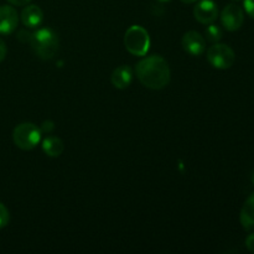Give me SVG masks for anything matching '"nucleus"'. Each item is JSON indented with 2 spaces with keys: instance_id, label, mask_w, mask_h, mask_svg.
Returning a JSON list of instances; mask_svg holds the SVG:
<instances>
[{
  "instance_id": "4468645a",
  "label": "nucleus",
  "mask_w": 254,
  "mask_h": 254,
  "mask_svg": "<svg viewBox=\"0 0 254 254\" xmlns=\"http://www.w3.org/2000/svg\"><path fill=\"white\" fill-rule=\"evenodd\" d=\"M205 36L208 41L216 44V42H220V40L222 39V30L218 25H215L212 22V24H208V26L206 27Z\"/></svg>"
},
{
  "instance_id": "ddd939ff",
  "label": "nucleus",
  "mask_w": 254,
  "mask_h": 254,
  "mask_svg": "<svg viewBox=\"0 0 254 254\" xmlns=\"http://www.w3.org/2000/svg\"><path fill=\"white\" fill-rule=\"evenodd\" d=\"M42 150L50 158H59L64 150V141L57 136H47L42 141Z\"/></svg>"
},
{
  "instance_id": "0eeeda50",
  "label": "nucleus",
  "mask_w": 254,
  "mask_h": 254,
  "mask_svg": "<svg viewBox=\"0 0 254 254\" xmlns=\"http://www.w3.org/2000/svg\"><path fill=\"white\" fill-rule=\"evenodd\" d=\"M193 16L200 24H212L218 17L217 4L212 0H201L193 7Z\"/></svg>"
},
{
  "instance_id": "393cba45",
  "label": "nucleus",
  "mask_w": 254,
  "mask_h": 254,
  "mask_svg": "<svg viewBox=\"0 0 254 254\" xmlns=\"http://www.w3.org/2000/svg\"><path fill=\"white\" fill-rule=\"evenodd\" d=\"M233 1H242V0H233Z\"/></svg>"
},
{
  "instance_id": "dca6fc26",
  "label": "nucleus",
  "mask_w": 254,
  "mask_h": 254,
  "mask_svg": "<svg viewBox=\"0 0 254 254\" xmlns=\"http://www.w3.org/2000/svg\"><path fill=\"white\" fill-rule=\"evenodd\" d=\"M55 129V124L54 122L51 121H45L44 123L41 124V127H40V130H41V133H45V134H50L52 130Z\"/></svg>"
},
{
  "instance_id": "39448f33",
  "label": "nucleus",
  "mask_w": 254,
  "mask_h": 254,
  "mask_svg": "<svg viewBox=\"0 0 254 254\" xmlns=\"http://www.w3.org/2000/svg\"><path fill=\"white\" fill-rule=\"evenodd\" d=\"M207 60L217 69H228L236 61L235 51L228 45L216 42L207 50Z\"/></svg>"
},
{
  "instance_id": "f8f14e48",
  "label": "nucleus",
  "mask_w": 254,
  "mask_h": 254,
  "mask_svg": "<svg viewBox=\"0 0 254 254\" xmlns=\"http://www.w3.org/2000/svg\"><path fill=\"white\" fill-rule=\"evenodd\" d=\"M241 225L246 231L254 230V193L247 198L240 215Z\"/></svg>"
},
{
  "instance_id": "f3484780",
  "label": "nucleus",
  "mask_w": 254,
  "mask_h": 254,
  "mask_svg": "<svg viewBox=\"0 0 254 254\" xmlns=\"http://www.w3.org/2000/svg\"><path fill=\"white\" fill-rule=\"evenodd\" d=\"M243 6L246 12L254 19V0H243Z\"/></svg>"
},
{
  "instance_id": "7ed1b4c3",
  "label": "nucleus",
  "mask_w": 254,
  "mask_h": 254,
  "mask_svg": "<svg viewBox=\"0 0 254 254\" xmlns=\"http://www.w3.org/2000/svg\"><path fill=\"white\" fill-rule=\"evenodd\" d=\"M124 46L134 56H145L150 47L149 32L139 25H133L124 35Z\"/></svg>"
},
{
  "instance_id": "6e6552de",
  "label": "nucleus",
  "mask_w": 254,
  "mask_h": 254,
  "mask_svg": "<svg viewBox=\"0 0 254 254\" xmlns=\"http://www.w3.org/2000/svg\"><path fill=\"white\" fill-rule=\"evenodd\" d=\"M183 49L191 56H200L206 50V40L200 32L188 31L183 36Z\"/></svg>"
},
{
  "instance_id": "aec40b11",
  "label": "nucleus",
  "mask_w": 254,
  "mask_h": 254,
  "mask_svg": "<svg viewBox=\"0 0 254 254\" xmlns=\"http://www.w3.org/2000/svg\"><path fill=\"white\" fill-rule=\"evenodd\" d=\"M5 56H6V45H5V42L0 39V64L4 61Z\"/></svg>"
},
{
  "instance_id": "5701e85b",
  "label": "nucleus",
  "mask_w": 254,
  "mask_h": 254,
  "mask_svg": "<svg viewBox=\"0 0 254 254\" xmlns=\"http://www.w3.org/2000/svg\"><path fill=\"white\" fill-rule=\"evenodd\" d=\"M158 1H160V2H168V1H170V0H158Z\"/></svg>"
},
{
  "instance_id": "9d476101",
  "label": "nucleus",
  "mask_w": 254,
  "mask_h": 254,
  "mask_svg": "<svg viewBox=\"0 0 254 254\" xmlns=\"http://www.w3.org/2000/svg\"><path fill=\"white\" fill-rule=\"evenodd\" d=\"M20 17H21V21L25 26L29 27V29H36L44 21V12H42L41 7L37 6V5L27 4L22 9Z\"/></svg>"
},
{
  "instance_id": "1a4fd4ad",
  "label": "nucleus",
  "mask_w": 254,
  "mask_h": 254,
  "mask_svg": "<svg viewBox=\"0 0 254 254\" xmlns=\"http://www.w3.org/2000/svg\"><path fill=\"white\" fill-rule=\"evenodd\" d=\"M19 25V15L12 6H0V35H9L16 30Z\"/></svg>"
},
{
  "instance_id": "b1692460",
  "label": "nucleus",
  "mask_w": 254,
  "mask_h": 254,
  "mask_svg": "<svg viewBox=\"0 0 254 254\" xmlns=\"http://www.w3.org/2000/svg\"><path fill=\"white\" fill-rule=\"evenodd\" d=\"M252 183H253V185H254V174H253V176H252Z\"/></svg>"
},
{
  "instance_id": "f257e3e1",
  "label": "nucleus",
  "mask_w": 254,
  "mask_h": 254,
  "mask_svg": "<svg viewBox=\"0 0 254 254\" xmlns=\"http://www.w3.org/2000/svg\"><path fill=\"white\" fill-rule=\"evenodd\" d=\"M135 73L139 82L149 89H163L170 82V67L160 55L144 57L136 64Z\"/></svg>"
},
{
  "instance_id": "f03ea898",
  "label": "nucleus",
  "mask_w": 254,
  "mask_h": 254,
  "mask_svg": "<svg viewBox=\"0 0 254 254\" xmlns=\"http://www.w3.org/2000/svg\"><path fill=\"white\" fill-rule=\"evenodd\" d=\"M32 50L35 55L41 60H51L59 51V36L56 32L49 27H42L32 34L31 37Z\"/></svg>"
},
{
  "instance_id": "6ab92c4d",
  "label": "nucleus",
  "mask_w": 254,
  "mask_h": 254,
  "mask_svg": "<svg viewBox=\"0 0 254 254\" xmlns=\"http://www.w3.org/2000/svg\"><path fill=\"white\" fill-rule=\"evenodd\" d=\"M246 247H247V250L250 252L254 253V233L247 237V240H246Z\"/></svg>"
},
{
  "instance_id": "4be33fe9",
  "label": "nucleus",
  "mask_w": 254,
  "mask_h": 254,
  "mask_svg": "<svg viewBox=\"0 0 254 254\" xmlns=\"http://www.w3.org/2000/svg\"><path fill=\"white\" fill-rule=\"evenodd\" d=\"M181 1H183L184 4H193V2L197 1V0H181Z\"/></svg>"
},
{
  "instance_id": "20e7f679",
  "label": "nucleus",
  "mask_w": 254,
  "mask_h": 254,
  "mask_svg": "<svg viewBox=\"0 0 254 254\" xmlns=\"http://www.w3.org/2000/svg\"><path fill=\"white\" fill-rule=\"evenodd\" d=\"M41 130L32 123H21L12 131L14 144L21 150H32L41 140Z\"/></svg>"
},
{
  "instance_id": "423d86ee",
  "label": "nucleus",
  "mask_w": 254,
  "mask_h": 254,
  "mask_svg": "<svg viewBox=\"0 0 254 254\" xmlns=\"http://www.w3.org/2000/svg\"><path fill=\"white\" fill-rule=\"evenodd\" d=\"M245 21V14H243L242 7L237 4H228L223 7L221 12V22L222 26L227 31H237L242 27Z\"/></svg>"
},
{
  "instance_id": "2eb2a0df",
  "label": "nucleus",
  "mask_w": 254,
  "mask_h": 254,
  "mask_svg": "<svg viewBox=\"0 0 254 254\" xmlns=\"http://www.w3.org/2000/svg\"><path fill=\"white\" fill-rule=\"evenodd\" d=\"M9 211H7V208L5 207L4 203L0 202V230L1 228H4L5 226L9 223Z\"/></svg>"
},
{
  "instance_id": "9b49d317",
  "label": "nucleus",
  "mask_w": 254,
  "mask_h": 254,
  "mask_svg": "<svg viewBox=\"0 0 254 254\" xmlns=\"http://www.w3.org/2000/svg\"><path fill=\"white\" fill-rule=\"evenodd\" d=\"M133 79V71L129 66H119L113 71L111 76L112 84L118 89H126L130 86Z\"/></svg>"
},
{
  "instance_id": "412c9836",
  "label": "nucleus",
  "mask_w": 254,
  "mask_h": 254,
  "mask_svg": "<svg viewBox=\"0 0 254 254\" xmlns=\"http://www.w3.org/2000/svg\"><path fill=\"white\" fill-rule=\"evenodd\" d=\"M7 1L11 5H14V6H25V5L29 4L31 0H7Z\"/></svg>"
},
{
  "instance_id": "a211bd4d",
  "label": "nucleus",
  "mask_w": 254,
  "mask_h": 254,
  "mask_svg": "<svg viewBox=\"0 0 254 254\" xmlns=\"http://www.w3.org/2000/svg\"><path fill=\"white\" fill-rule=\"evenodd\" d=\"M31 37H32V34L31 32L26 31V30H21V31H19V34H17V40L24 42V44L31 41Z\"/></svg>"
}]
</instances>
